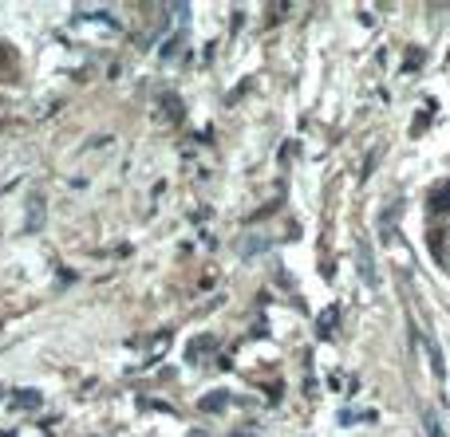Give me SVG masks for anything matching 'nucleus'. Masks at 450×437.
I'll return each instance as SVG.
<instances>
[{"label": "nucleus", "instance_id": "obj_5", "mask_svg": "<svg viewBox=\"0 0 450 437\" xmlns=\"http://www.w3.org/2000/svg\"><path fill=\"white\" fill-rule=\"evenodd\" d=\"M12 63H16V51H12V47H4V44H0V71H4V67H12Z\"/></svg>", "mask_w": 450, "mask_h": 437}, {"label": "nucleus", "instance_id": "obj_3", "mask_svg": "<svg viewBox=\"0 0 450 437\" xmlns=\"http://www.w3.org/2000/svg\"><path fill=\"white\" fill-rule=\"evenodd\" d=\"M222 406H225V394L222 390H213V394L202 398V410H222Z\"/></svg>", "mask_w": 450, "mask_h": 437}, {"label": "nucleus", "instance_id": "obj_1", "mask_svg": "<svg viewBox=\"0 0 450 437\" xmlns=\"http://www.w3.org/2000/svg\"><path fill=\"white\" fill-rule=\"evenodd\" d=\"M12 406L32 410V406H40V394H36V390H20V394H12Z\"/></svg>", "mask_w": 450, "mask_h": 437}, {"label": "nucleus", "instance_id": "obj_2", "mask_svg": "<svg viewBox=\"0 0 450 437\" xmlns=\"http://www.w3.org/2000/svg\"><path fill=\"white\" fill-rule=\"evenodd\" d=\"M336 315H340V308H328V312L320 315V323H316V327H320V335H328V331H332V323H336Z\"/></svg>", "mask_w": 450, "mask_h": 437}, {"label": "nucleus", "instance_id": "obj_4", "mask_svg": "<svg viewBox=\"0 0 450 437\" xmlns=\"http://www.w3.org/2000/svg\"><path fill=\"white\" fill-rule=\"evenodd\" d=\"M431 209H434V213H447V209H450V189H442L438 197H431Z\"/></svg>", "mask_w": 450, "mask_h": 437}]
</instances>
